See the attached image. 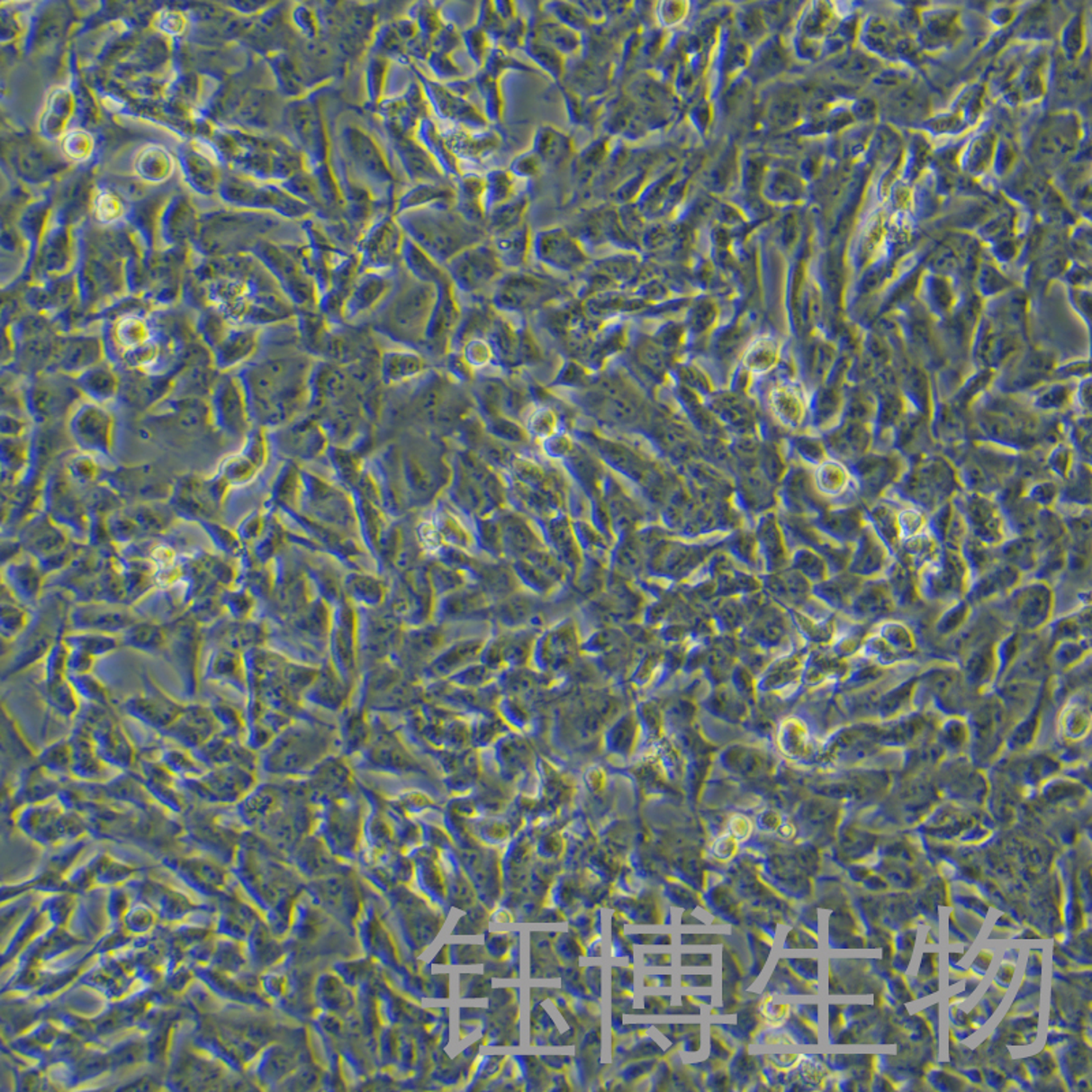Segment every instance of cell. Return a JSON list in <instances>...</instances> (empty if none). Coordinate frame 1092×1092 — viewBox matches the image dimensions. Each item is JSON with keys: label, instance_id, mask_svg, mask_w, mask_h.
<instances>
[{"label": "cell", "instance_id": "8fae6325", "mask_svg": "<svg viewBox=\"0 0 1092 1092\" xmlns=\"http://www.w3.org/2000/svg\"><path fill=\"white\" fill-rule=\"evenodd\" d=\"M415 139L424 145L425 149L430 153L436 163L440 167L444 176L455 185V182L464 176L462 170V163L457 160L456 156L452 152L451 148L447 144L446 139L440 131V126L438 122L429 116L424 119L415 133Z\"/></svg>", "mask_w": 1092, "mask_h": 1092}, {"label": "cell", "instance_id": "3957f363", "mask_svg": "<svg viewBox=\"0 0 1092 1092\" xmlns=\"http://www.w3.org/2000/svg\"><path fill=\"white\" fill-rule=\"evenodd\" d=\"M415 74H417L418 82L424 89L430 108L438 119L454 124V126H462V128L472 129V131L489 129L491 122L488 121L485 113L477 105L473 104L469 99L460 96L444 82L429 78L421 71L415 70Z\"/></svg>", "mask_w": 1092, "mask_h": 1092}, {"label": "cell", "instance_id": "6da1fadb", "mask_svg": "<svg viewBox=\"0 0 1092 1092\" xmlns=\"http://www.w3.org/2000/svg\"><path fill=\"white\" fill-rule=\"evenodd\" d=\"M407 237L438 264L489 239L483 227L467 221L455 208H429L395 215Z\"/></svg>", "mask_w": 1092, "mask_h": 1092}, {"label": "cell", "instance_id": "9a60e30c", "mask_svg": "<svg viewBox=\"0 0 1092 1092\" xmlns=\"http://www.w3.org/2000/svg\"><path fill=\"white\" fill-rule=\"evenodd\" d=\"M485 176V203L486 215L492 209L509 203L514 198V176L506 170H492Z\"/></svg>", "mask_w": 1092, "mask_h": 1092}, {"label": "cell", "instance_id": "5b68a950", "mask_svg": "<svg viewBox=\"0 0 1092 1092\" xmlns=\"http://www.w3.org/2000/svg\"><path fill=\"white\" fill-rule=\"evenodd\" d=\"M501 266L489 239L465 248L447 263L451 276L466 290H477L496 280Z\"/></svg>", "mask_w": 1092, "mask_h": 1092}, {"label": "cell", "instance_id": "52a82bcc", "mask_svg": "<svg viewBox=\"0 0 1092 1092\" xmlns=\"http://www.w3.org/2000/svg\"><path fill=\"white\" fill-rule=\"evenodd\" d=\"M387 134L399 163L412 184H451L415 136H406L390 129H387Z\"/></svg>", "mask_w": 1092, "mask_h": 1092}, {"label": "cell", "instance_id": "d4e9b609", "mask_svg": "<svg viewBox=\"0 0 1092 1092\" xmlns=\"http://www.w3.org/2000/svg\"><path fill=\"white\" fill-rule=\"evenodd\" d=\"M856 608L863 615H877V613L887 612L889 609V596L884 591L874 587V589H870V591H867L866 593L859 597L858 601H856Z\"/></svg>", "mask_w": 1092, "mask_h": 1092}, {"label": "cell", "instance_id": "ba28073f", "mask_svg": "<svg viewBox=\"0 0 1092 1092\" xmlns=\"http://www.w3.org/2000/svg\"><path fill=\"white\" fill-rule=\"evenodd\" d=\"M440 131L460 163L462 161H470V163L485 161L486 158L493 156L494 152H497L500 142H501L499 133L492 129L472 131V129L462 128V126L448 124L447 128H440Z\"/></svg>", "mask_w": 1092, "mask_h": 1092}, {"label": "cell", "instance_id": "5bb4252c", "mask_svg": "<svg viewBox=\"0 0 1092 1092\" xmlns=\"http://www.w3.org/2000/svg\"><path fill=\"white\" fill-rule=\"evenodd\" d=\"M403 258L406 261V266L410 271L417 277L428 280V282H435V280H443L444 274L440 264L430 257L424 248H420L417 243L412 242L409 237L406 238L403 248Z\"/></svg>", "mask_w": 1092, "mask_h": 1092}, {"label": "cell", "instance_id": "e0dca14e", "mask_svg": "<svg viewBox=\"0 0 1092 1092\" xmlns=\"http://www.w3.org/2000/svg\"><path fill=\"white\" fill-rule=\"evenodd\" d=\"M475 89L483 99V113L491 123L500 122L502 115V97L499 88V78L481 70L474 77Z\"/></svg>", "mask_w": 1092, "mask_h": 1092}, {"label": "cell", "instance_id": "7c38bea8", "mask_svg": "<svg viewBox=\"0 0 1092 1092\" xmlns=\"http://www.w3.org/2000/svg\"><path fill=\"white\" fill-rule=\"evenodd\" d=\"M456 209L460 215L475 226L485 229L486 209L483 203L485 176L478 174H464L455 182Z\"/></svg>", "mask_w": 1092, "mask_h": 1092}, {"label": "cell", "instance_id": "603a6c76", "mask_svg": "<svg viewBox=\"0 0 1092 1092\" xmlns=\"http://www.w3.org/2000/svg\"><path fill=\"white\" fill-rule=\"evenodd\" d=\"M219 410L223 414V420L230 427V417L232 418V425L237 428V430L243 429V407L240 403L239 393L234 384H227L226 388L221 391V395L219 396Z\"/></svg>", "mask_w": 1092, "mask_h": 1092}, {"label": "cell", "instance_id": "7a4b0ae2", "mask_svg": "<svg viewBox=\"0 0 1092 1092\" xmlns=\"http://www.w3.org/2000/svg\"><path fill=\"white\" fill-rule=\"evenodd\" d=\"M343 161L350 167L353 181L364 186L375 201L387 200L395 186V173L384 150L369 131L356 123L346 124L340 133Z\"/></svg>", "mask_w": 1092, "mask_h": 1092}, {"label": "cell", "instance_id": "8992f818", "mask_svg": "<svg viewBox=\"0 0 1092 1092\" xmlns=\"http://www.w3.org/2000/svg\"><path fill=\"white\" fill-rule=\"evenodd\" d=\"M375 110L382 116L385 129L415 136L420 124L430 116V105L420 82H412L401 96L384 97Z\"/></svg>", "mask_w": 1092, "mask_h": 1092}, {"label": "cell", "instance_id": "484cf974", "mask_svg": "<svg viewBox=\"0 0 1092 1092\" xmlns=\"http://www.w3.org/2000/svg\"><path fill=\"white\" fill-rule=\"evenodd\" d=\"M990 665V653L985 652L983 654L975 655L974 660L971 661V663H970L969 666L970 675H971V678L978 679V681H982V679H985L986 676L988 675Z\"/></svg>", "mask_w": 1092, "mask_h": 1092}, {"label": "cell", "instance_id": "9c48e42d", "mask_svg": "<svg viewBox=\"0 0 1092 1092\" xmlns=\"http://www.w3.org/2000/svg\"><path fill=\"white\" fill-rule=\"evenodd\" d=\"M456 190L451 184L412 185L396 200L393 213L410 212L418 209L455 208Z\"/></svg>", "mask_w": 1092, "mask_h": 1092}, {"label": "cell", "instance_id": "d6986e66", "mask_svg": "<svg viewBox=\"0 0 1092 1092\" xmlns=\"http://www.w3.org/2000/svg\"><path fill=\"white\" fill-rule=\"evenodd\" d=\"M390 59L382 57V55L373 54L367 63L366 68V91L369 103L373 105L379 104L384 99L385 82H387L388 71H390Z\"/></svg>", "mask_w": 1092, "mask_h": 1092}, {"label": "cell", "instance_id": "4316f807", "mask_svg": "<svg viewBox=\"0 0 1092 1092\" xmlns=\"http://www.w3.org/2000/svg\"><path fill=\"white\" fill-rule=\"evenodd\" d=\"M732 842H734V840H731V838H726V840L721 842L723 843L724 847H721L720 844L716 845V848H714V853H716V856L724 859L731 858V856L735 853V850H736V845H735V843Z\"/></svg>", "mask_w": 1092, "mask_h": 1092}, {"label": "cell", "instance_id": "30bf717a", "mask_svg": "<svg viewBox=\"0 0 1092 1092\" xmlns=\"http://www.w3.org/2000/svg\"><path fill=\"white\" fill-rule=\"evenodd\" d=\"M73 433L82 447L95 451H107L111 435L110 415L99 407L86 406L74 418Z\"/></svg>", "mask_w": 1092, "mask_h": 1092}, {"label": "cell", "instance_id": "44dd1931", "mask_svg": "<svg viewBox=\"0 0 1092 1092\" xmlns=\"http://www.w3.org/2000/svg\"><path fill=\"white\" fill-rule=\"evenodd\" d=\"M82 384H84L88 393L95 395V398L99 399L111 398L116 393V388H118L115 375H113L111 370L105 369V367H97V369L86 373L84 375Z\"/></svg>", "mask_w": 1092, "mask_h": 1092}, {"label": "cell", "instance_id": "ffe728a7", "mask_svg": "<svg viewBox=\"0 0 1092 1092\" xmlns=\"http://www.w3.org/2000/svg\"><path fill=\"white\" fill-rule=\"evenodd\" d=\"M462 41H464L467 54L472 58L475 66L483 68L486 59H488L489 54H491L492 49H493L492 47L491 37L488 36V33L478 23H474V25L462 32Z\"/></svg>", "mask_w": 1092, "mask_h": 1092}, {"label": "cell", "instance_id": "ac0fdd59", "mask_svg": "<svg viewBox=\"0 0 1092 1092\" xmlns=\"http://www.w3.org/2000/svg\"><path fill=\"white\" fill-rule=\"evenodd\" d=\"M497 257L501 264H517L522 256L526 243V232L522 226L502 234L489 238Z\"/></svg>", "mask_w": 1092, "mask_h": 1092}, {"label": "cell", "instance_id": "cb8c5ba5", "mask_svg": "<svg viewBox=\"0 0 1092 1092\" xmlns=\"http://www.w3.org/2000/svg\"><path fill=\"white\" fill-rule=\"evenodd\" d=\"M428 65L430 70L435 74L436 78L441 81L449 82L464 79V70L454 62L452 54H443V52H429L427 58Z\"/></svg>", "mask_w": 1092, "mask_h": 1092}, {"label": "cell", "instance_id": "7402d4cb", "mask_svg": "<svg viewBox=\"0 0 1092 1092\" xmlns=\"http://www.w3.org/2000/svg\"><path fill=\"white\" fill-rule=\"evenodd\" d=\"M1047 593H1042L1041 591H1031L1023 596L1020 600V620L1024 623V626H1036L1039 621L1043 620L1047 613Z\"/></svg>", "mask_w": 1092, "mask_h": 1092}, {"label": "cell", "instance_id": "277c9868", "mask_svg": "<svg viewBox=\"0 0 1092 1092\" xmlns=\"http://www.w3.org/2000/svg\"><path fill=\"white\" fill-rule=\"evenodd\" d=\"M406 232L395 213H384L362 232L359 255L369 268H388L403 257Z\"/></svg>", "mask_w": 1092, "mask_h": 1092}, {"label": "cell", "instance_id": "4fadbf2b", "mask_svg": "<svg viewBox=\"0 0 1092 1092\" xmlns=\"http://www.w3.org/2000/svg\"><path fill=\"white\" fill-rule=\"evenodd\" d=\"M99 358L100 345L95 339L68 340L59 351V365L65 369H81Z\"/></svg>", "mask_w": 1092, "mask_h": 1092}, {"label": "cell", "instance_id": "2e32d148", "mask_svg": "<svg viewBox=\"0 0 1092 1092\" xmlns=\"http://www.w3.org/2000/svg\"><path fill=\"white\" fill-rule=\"evenodd\" d=\"M409 18L417 25L420 36L428 47H432L433 40L438 32L446 25L443 12L435 4H415L410 9Z\"/></svg>", "mask_w": 1092, "mask_h": 1092}]
</instances>
